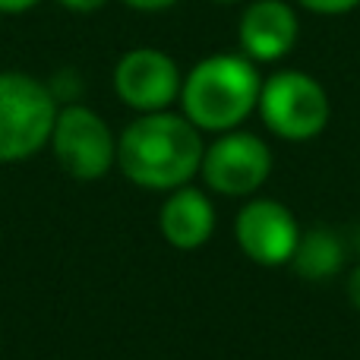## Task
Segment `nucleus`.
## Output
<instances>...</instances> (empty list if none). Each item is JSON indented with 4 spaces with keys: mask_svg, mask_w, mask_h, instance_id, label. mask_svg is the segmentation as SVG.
<instances>
[{
    "mask_svg": "<svg viewBox=\"0 0 360 360\" xmlns=\"http://www.w3.org/2000/svg\"><path fill=\"white\" fill-rule=\"evenodd\" d=\"M205 155L202 130L184 114H139L117 139V165L143 190H177L199 174Z\"/></svg>",
    "mask_w": 360,
    "mask_h": 360,
    "instance_id": "f257e3e1",
    "label": "nucleus"
},
{
    "mask_svg": "<svg viewBox=\"0 0 360 360\" xmlns=\"http://www.w3.org/2000/svg\"><path fill=\"white\" fill-rule=\"evenodd\" d=\"M259 89V70L247 54H209L184 76V117L196 130L228 133L256 111Z\"/></svg>",
    "mask_w": 360,
    "mask_h": 360,
    "instance_id": "f03ea898",
    "label": "nucleus"
},
{
    "mask_svg": "<svg viewBox=\"0 0 360 360\" xmlns=\"http://www.w3.org/2000/svg\"><path fill=\"white\" fill-rule=\"evenodd\" d=\"M57 98L29 73H0V162H22L51 143Z\"/></svg>",
    "mask_w": 360,
    "mask_h": 360,
    "instance_id": "7ed1b4c3",
    "label": "nucleus"
},
{
    "mask_svg": "<svg viewBox=\"0 0 360 360\" xmlns=\"http://www.w3.org/2000/svg\"><path fill=\"white\" fill-rule=\"evenodd\" d=\"M256 111L262 124L288 143H304V139L319 136L332 117V105L323 82L300 70H278L269 79H262Z\"/></svg>",
    "mask_w": 360,
    "mask_h": 360,
    "instance_id": "20e7f679",
    "label": "nucleus"
},
{
    "mask_svg": "<svg viewBox=\"0 0 360 360\" xmlns=\"http://www.w3.org/2000/svg\"><path fill=\"white\" fill-rule=\"evenodd\" d=\"M51 149L57 165L76 180H98L117 165V139L111 127L86 105H67L57 111Z\"/></svg>",
    "mask_w": 360,
    "mask_h": 360,
    "instance_id": "39448f33",
    "label": "nucleus"
},
{
    "mask_svg": "<svg viewBox=\"0 0 360 360\" xmlns=\"http://www.w3.org/2000/svg\"><path fill=\"white\" fill-rule=\"evenodd\" d=\"M269 171H272V152L259 136L243 130H228L205 146L202 174L205 186L224 196H250L266 184Z\"/></svg>",
    "mask_w": 360,
    "mask_h": 360,
    "instance_id": "423d86ee",
    "label": "nucleus"
},
{
    "mask_svg": "<svg viewBox=\"0 0 360 360\" xmlns=\"http://www.w3.org/2000/svg\"><path fill=\"white\" fill-rule=\"evenodd\" d=\"M184 76L174 57L158 48H133L114 67V92L139 114L168 111L180 98Z\"/></svg>",
    "mask_w": 360,
    "mask_h": 360,
    "instance_id": "0eeeda50",
    "label": "nucleus"
},
{
    "mask_svg": "<svg viewBox=\"0 0 360 360\" xmlns=\"http://www.w3.org/2000/svg\"><path fill=\"white\" fill-rule=\"evenodd\" d=\"M237 243L259 266H281L291 262L300 240V228L291 209L275 199H253L237 215Z\"/></svg>",
    "mask_w": 360,
    "mask_h": 360,
    "instance_id": "6e6552de",
    "label": "nucleus"
},
{
    "mask_svg": "<svg viewBox=\"0 0 360 360\" xmlns=\"http://www.w3.org/2000/svg\"><path fill=\"white\" fill-rule=\"evenodd\" d=\"M297 13L285 0H250L237 25V41L253 63H275L297 44Z\"/></svg>",
    "mask_w": 360,
    "mask_h": 360,
    "instance_id": "1a4fd4ad",
    "label": "nucleus"
},
{
    "mask_svg": "<svg viewBox=\"0 0 360 360\" xmlns=\"http://www.w3.org/2000/svg\"><path fill=\"white\" fill-rule=\"evenodd\" d=\"M215 231V209L209 196L196 186H177L171 190L168 202L162 205V234L171 247L196 250Z\"/></svg>",
    "mask_w": 360,
    "mask_h": 360,
    "instance_id": "9d476101",
    "label": "nucleus"
},
{
    "mask_svg": "<svg viewBox=\"0 0 360 360\" xmlns=\"http://www.w3.org/2000/svg\"><path fill=\"white\" fill-rule=\"evenodd\" d=\"M291 262H294V269H297V275L319 281L342 269L345 250H342V243H338V237L329 234V231H310V234H300Z\"/></svg>",
    "mask_w": 360,
    "mask_h": 360,
    "instance_id": "9b49d317",
    "label": "nucleus"
},
{
    "mask_svg": "<svg viewBox=\"0 0 360 360\" xmlns=\"http://www.w3.org/2000/svg\"><path fill=\"white\" fill-rule=\"evenodd\" d=\"M297 4L319 13V16H342V13H351L354 6H360V0H297Z\"/></svg>",
    "mask_w": 360,
    "mask_h": 360,
    "instance_id": "f8f14e48",
    "label": "nucleus"
},
{
    "mask_svg": "<svg viewBox=\"0 0 360 360\" xmlns=\"http://www.w3.org/2000/svg\"><path fill=\"white\" fill-rule=\"evenodd\" d=\"M57 4L70 13H98L101 6H108L111 0H57Z\"/></svg>",
    "mask_w": 360,
    "mask_h": 360,
    "instance_id": "ddd939ff",
    "label": "nucleus"
},
{
    "mask_svg": "<svg viewBox=\"0 0 360 360\" xmlns=\"http://www.w3.org/2000/svg\"><path fill=\"white\" fill-rule=\"evenodd\" d=\"M127 6L133 10H143V13H158V10H168V6L180 4V0H124Z\"/></svg>",
    "mask_w": 360,
    "mask_h": 360,
    "instance_id": "4468645a",
    "label": "nucleus"
},
{
    "mask_svg": "<svg viewBox=\"0 0 360 360\" xmlns=\"http://www.w3.org/2000/svg\"><path fill=\"white\" fill-rule=\"evenodd\" d=\"M41 0H0V13H10V16H16V13H29L32 6H38Z\"/></svg>",
    "mask_w": 360,
    "mask_h": 360,
    "instance_id": "2eb2a0df",
    "label": "nucleus"
},
{
    "mask_svg": "<svg viewBox=\"0 0 360 360\" xmlns=\"http://www.w3.org/2000/svg\"><path fill=\"white\" fill-rule=\"evenodd\" d=\"M348 300L360 310V266L351 272V278H348Z\"/></svg>",
    "mask_w": 360,
    "mask_h": 360,
    "instance_id": "dca6fc26",
    "label": "nucleus"
},
{
    "mask_svg": "<svg viewBox=\"0 0 360 360\" xmlns=\"http://www.w3.org/2000/svg\"><path fill=\"white\" fill-rule=\"evenodd\" d=\"M209 4H218V6H231V4H240V0H209Z\"/></svg>",
    "mask_w": 360,
    "mask_h": 360,
    "instance_id": "f3484780",
    "label": "nucleus"
}]
</instances>
